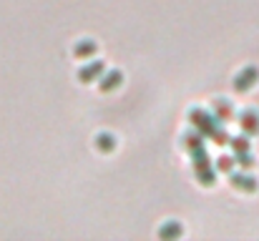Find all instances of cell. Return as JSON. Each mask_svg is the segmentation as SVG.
I'll list each match as a JSON object with an SVG mask.
<instances>
[{
	"label": "cell",
	"mask_w": 259,
	"mask_h": 241,
	"mask_svg": "<svg viewBox=\"0 0 259 241\" xmlns=\"http://www.w3.org/2000/svg\"><path fill=\"white\" fill-rule=\"evenodd\" d=\"M184 149L191 154V159H194V173H196V181L201 183V186H211L214 183V173H217V168H214V163L209 161L206 156V149H204V136L199 133V131H191V133H186L184 138Z\"/></svg>",
	"instance_id": "6da1fadb"
},
{
	"label": "cell",
	"mask_w": 259,
	"mask_h": 241,
	"mask_svg": "<svg viewBox=\"0 0 259 241\" xmlns=\"http://www.w3.org/2000/svg\"><path fill=\"white\" fill-rule=\"evenodd\" d=\"M189 121H191V126H194L201 136L211 138L214 143H219V146L229 143V133H227L224 123L217 121L211 113H206V111H201V108H191V111H189Z\"/></svg>",
	"instance_id": "7a4b0ae2"
},
{
	"label": "cell",
	"mask_w": 259,
	"mask_h": 241,
	"mask_svg": "<svg viewBox=\"0 0 259 241\" xmlns=\"http://www.w3.org/2000/svg\"><path fill=\"white\" fill-rule=\"evenodd\" d=\"M259 80V68H254V66H247V68H242L237 76H234V90L237 93H247V90H252L254 85H257Z\"/></svg>",
	"instance_id": "3957f363"
},
{
	"label": "cell",
	"mask_w": 259,
	"mask_h": 241,
	"mask_svg": "<svg viewBox=\"0 0 259 241\" xmlns=\"http://www.w3.org/2000/svg\"><path fill=\"white\" fill-rule=\"evenodd\" d=\"M103 73H106V66H103V61H88L86 66L78 71V80L88 85V83H96V80L101 78Z\"/></svg>",
	"instance_id": "277c9868"
},
{
	"label": "cell",
	"mask_w": 259,
	"mask_h": 241,
	"mask_svg": "<svg viewBox=\"0 0 259 241\" xmlns=\"http://www.w3.org/2000/svg\"><path fill=\"white\" fill-rule=\"evenodd\" d=\"M229 183H232V188H237L242 194H254L259 188V181L254 176H249V173H232Z\"/></svg>",
	"instance_id": "5b68a950"
},
{
	"label": "cell",
	"mask_w": 259,
	"mask_h": 241,
	"mask_svg": "<svg viewBox=\"0 0 259 241\" xmlns=\"http://www.w3.org/2000/svg\"><path fill=\"white\" fill-rule=\"evenodd\" d=\"M239 126H242V131H244V136H257L259 133V113L257 111H242L239 113Z\"/></svg>",
	"instance_id": "8992f818"
},
{
	"label": "cell",
	"mask_w": 259,
	"mask_h": 241,
	"mask_svg": "<svg viewBox=\"0 0 259 241\" xmlns=\"http://www.w3.org/2000/svg\"><path fill=\"white\" fill-rule=\"evenodd\" d=\"M121 83H123V73H121V71H108V73H103V76L98 78V88H101L103 93H111V90H116Z\"/></svg>",
	"instance_id": "52a82bcc"
},
{
	"label": "cell",
	"mask_w": 259,
	"mask_h": 241,
	"mask_svg": "<svg viewBox=\"0 0 259 241\" xmlns=\"http://www.w3.org/2000/svg\"><path fill=\"white\" fill-rule=\"evenodd\" d=\"M211 116H214L217 121L227 123V121L234 116V108H232V103H229V101L219 98V101H214V106H211Z\"/></svg>",
	"instance_id": "ba28073f"
},
{
	"label": "cell",
	"mask_w": 259,
	"mask_h": 241,
	"mask_svg": "<svg viewBox=\"0 0 259 241\" xmlns=\"http://www.w3.org/2000/svg\"><path fill=\"white\" fill-rule=\"evenodd\" d=\"M96 43L93 40H78L76 45H73V56L76 58H81V61H88V58H93L96 56Z\"/></svg>",
	"instance_id": "9c48e42d"
},
{
	"label": "cell",
	"mask_w": 259,
	"mask_h": 241,
	"mask_svg": "<svg viewBox=\"0 0 259 241\" xmlns=\"http://www.w3.org/2000/svg\"><path fill=\"white\" fill-rule=\"evenodd\" d=\"M93 143H96V149H98L101 154H111V151L116 149V138H113L111 133H98Z\"/></svg>",
	"instance_id": "30bf717a"
},
{
	"label": "cell",
	"mask_w": 259,
	"mask_h": 241,
	"mask_svg": "<svg viewBox=\"0 0 259 241\" xmlns=\"http://www.w3.org/2000/svg\"><path fill=\"white\" fill-rule=\"evenodd\" d=\"M159 236H161V239H176V236H181V226H179L176 221H169L166 226L159 229Z\"/></svg>",
	"instance_id": "8fae6325"
},
{
	"label": "cell",
	"mask_w": 259,
	"mask_h": 241,
	"mask_svg": "<svg viewBox=\"0 0 259 241\" xmlns=\"http://www.w3.org/2000/svg\"><path fill=\"white\" fill-rule=\"evenodd\" d=\"M234 161H237V166H242L244 171H249L257 161L252 156V151H239V154H234Z\"/></svg>",
	"instance_id": "7c38bea8"
},
{
	"label": "cell",
	"mask_w": 259,
	"mask_h": 241,
	"mask_svg": "<svg viewBox=\"0 0 259 241\" xmlns=\"http://www.w3.org/2000/svg\"><path fill=\"white\" fill-rule=\"evenodd\" d=\"M229 143H232L234 154H239V151H252V141H249V136H237V138H229Z\"/></svg>",
	"instance_id": "4fadbf2b"
},
{
	"label": "cell",
	"mask_w": 259,
	"mask_h": 241,
	"mask_svg": "<svg viewBox=\"0 0 259 241\" xmlns=\"http://www.w3.org/2000/svg\"><path fill=\"white\" fill-rule=\"evenodd\" d=\"M234 166H237V161L229 159V156H222V159H217V171H222V173H232L234 171Z\"/></svg>",
	"instance_id": "5bb4252c"
}]
</instances>
